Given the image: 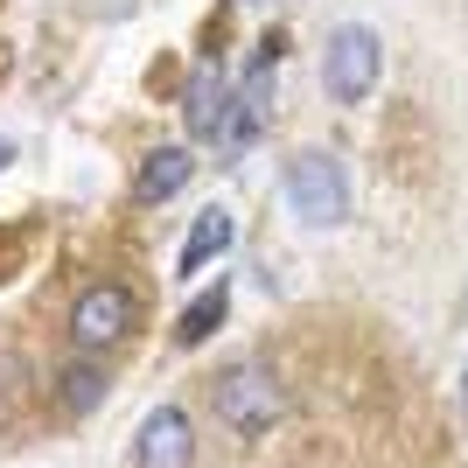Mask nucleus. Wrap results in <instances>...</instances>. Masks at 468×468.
<instances>
[{
	"instance_id": "20e7f679",
	"label": "nucleus",
	"mask_w": 468,
	"mask_h": 468,
	"mask_svg": "<svg viewBox=\"0 0 468 468\" xmlns=\"http://www.w3.org/2000/svg\"><path fill=\"white\" fill-rule=\"evenodd\" d=\"M126 329H133V293L119 287V280H98V287L78 293V308H70L78 350H105V343H119Z\"/></svg>"
},
{
	"instance_id": "f257e3e1",
	"label": "nucleus",
	"mask_w": 468,
	"mask_h": 468,
	"mask_svg": "<svg viewBox=\"0 0 468 468\" xmlns=\"http://www.w3.org/2000/svg\"><path fill=\"white\" fill-rule=\"evenodd\" d=\"M287 203L314 231L343 224V217H350V176H343V161H335L329 147H301V154L287 161Z\"/></svg>"
},
{
	"instance_id": "6e6552de",
	"label": "nucleus",
	"mask_w": 468,
	"mask_h": 468,
	"mask_svg": "<svg viewBox=\"0 0 468 468\" xmlns=\"http://www.w3.org/2000/svg\"><path fill=\"white\" fill-rule=\"evenodd\" d=\"M189 176H196L189 147H154V154L140 161V176H133V203H168Z\"/></svg>"
},
{
	"instance_id": "7ed1b4c3",
	"label": "nucleus",
	"mask_w": 468,
	"mask_h": 468,
	"mask_svg": "<svg viewBox=\"0 0 468 468\" xmlns=\"http://www.w3.org/2000/svg\"><path fill=\"white\" fill-rule=\"evenodd\" d=\"M210 406H217V420L231 433H266L280 420V406H287V391H280V378L266 371V364H231V371L210 385Z\"/></svg>"
},
{
	"instance_id": "9b49d317",
	"label": "nucleus",
	"mask_w": 468,
	"mask_h": 468,
	"mask_svg": "<svg viewBox=\"0 0 468 468\" xmlns=\"http://www.w3.org/2000/svg\"><path fill=\"white\" fill-rule=\"evenodd\" d=\"M7 161H15V147H7V140H0V168H7Z\"/></svg>"
},
{
	"instance_id": "423d86ee",
	"label": "nucleus",
	"mask_w": 468,
	"mask_h": 468,
	"mask_svg": "<svg viewBox=\"0 0 468 468\" xmlns=\"http://www.w3.org/2000/svg\"><path fill=\"white\" fill-rule=\"evenodd\" d=\"M182 119H189L196 140H224L231 126V84H224V63H196L189 84H182Z\"/></svg>"
},
{
	"instance_id": "0eeeda50",
	"label": "nucleus",
	"mask_w": 468,
	"mask_h": 468,
	"mask_svg": "<svg viewBox=\"0 0 468 468\" xmlns=\"http://www.w3.org/2000/svg\"><path fill=\"white\" fill-rule=\"evenodd\" d=\"M238 238V217L224 210V203H210V210H196V224H189V238H182V259H176V273L189 280V273H203L224 245Z\"/></svg>"
},
{
	"instance_id": "f03ea898",
	"label": "nucleus",
	"mask_w": 468,
	"mask_h": 468,
	"mask_svg": "<svg viewBox=\"0 0 468 468\" xmlns=\"http://www.w3.org/2000/svg\"><path fill=\"white\" fill-rule=\"evenodd\" d=\"M378 70H385V42H378L364 21L329 28V49H322V84H329L335 105H364V98L378 91Z\"/></svg>"
},
{
	"instance_id": "39448f33",
	"label": "nucleus",
	"mask_w": 468,
	"mask_h": 468,
	"mask_svg": "<svg viewBox=\"0 0 468 468\" xmlns=\"http://www.w3.org/2000/svg\"><path fill=\"white\" fill-rule=\"evenodd\" d=\"M196 462V433H189V412L182 406H154L140 420V441H133V468H189Z\"/></svg>"
},
{
	"instance_id": "1a4fd4ad",
	"label": "nucleus",
	"mask_w": 468,
	"mask_h": 468,
	"mask_svg": "<svg viewBox=\"0 0 468 468\" xmlns=\"http://www.w3.org/2000/svg\"><path fill=\"white\" fill-rule=\"evenodd\" d=\"M224 314H231V280L217 273V287H203V293L189 301V308L176 314V343H182V350H196V343H210Z\"/></svg>"
},
{
	"instance_id": "9d476101",
	"label": "nucleus",
	"mask_w": 468,
	"mask_h": 468,
	"mask_svg": "<svg viewBox=\"0 0 468 468\" xmlns=\"http://www.w3.org/2000/svg\"><path fill=\"white\" fill-rule=\"evenodd\" d=\"M98 399H105V378H98L91 364H70V371H63V406H70V412H91Z\"/></svg>"
}]
</instances>
